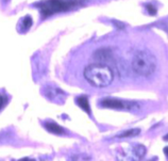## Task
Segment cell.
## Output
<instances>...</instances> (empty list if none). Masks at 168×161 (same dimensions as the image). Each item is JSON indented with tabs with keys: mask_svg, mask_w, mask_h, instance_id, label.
<instances>
[{
	"mask_svg": "<svg viewBox=\"0 0 168 161\" xmlns=\"http://www.w3.org/2000/svg\"><path fill=\"white\" fill-rule=\"evenodd\" d=\"M83 76L89 84L95 88H107L113 82L114 73L104 63L89 64L83 70Z\"/></svg>",
	"mask_w": 168,
	"mask_h": 161,
	"instance_id": "1",
	"label": "cell"
},
{
	"mask_svg": "<svg viewBox=\"0 0 168 161\" xmlns=\"http://www.w3.org/2000/svg\"><path fill=\"white\" fill-rule=\"evenodd\" d=\"M157 59L151 52L140 50L134 54L132 60V69L140 77H149L157 69Z\"/></svg>",
	"mask_w": 168,
	"mask_h": 161,
	"instance_id": "2",
	"label": "cell"
},
{
	"mask_svg": "<svg viewBox=\"0 0 168 161\" xmlns=\"http://www.w3.org/2000/svg\"><path fill=\"white\" fill-rule=\"evenodd\" d=\"M80 3V0H46L39 3V7L41 9V14L43 16L48 17L57 13L69 11Z\"/></svg>",
	"mask_w": 168,
	"mask_h": 161,
	"instance_id": "3",
	"label": "cell"
},
{
	"mask_svg": "<svg viewBox=\"0 0 168 161\" xmlns=\"http://www.w3.org/2000/svg\"><path fill=\"white\" fill-rule=\"evenodd\" d=\"M100 105L104 108H110V109H132L134 107H137L135 102H125V100L116 99V98H104L101 100Z\"/></svg>",
	"mask_w": 168,
	"mask_h": 161,
	"instance_id": "4",
	"label": "cell"
},
{
	"mask_svg": "<svg viewBox=\"0 0 168 161\" xmlns=\"http://www.w3.org/2000/svg\"><path fill=\"white\" fill-rule=\"evenodd\" d=\"M113 58V52L110 48H100L98 50H96L94 54V59H96L99 62H107L110 61Z\"/></svg>",
	"mask_w": 168,
	"mask_h": 161,
	"instance_id": "5",
	"label": "cell"
},
{
	"mask_svg": "<svg viewBox=\"0 0 168 161\" xmlns=\"http://www.w3.org/2000/svg\"><path fill=\"white\" fill-rule=\"evenodd\" d=\"M44 127L46 128L47 131L53 133V135H64L65 129L63 127H61L59 124H57L53 121H47L44 123Z\"/></svg>",
	"mask_w": 168,
	"mask_h": 161,
	"instance_id": "6",
	"label": "cell"
},
{
	"mask_svg": "<svg viewBox=\"0 0 168 161\" xmlns=\"http://www.w3.org/2000/svg\"><path fill=\"white\" fill-rule=\"evenodd\" d=\"M77 105L81 108L82 110H84L86 113L91 114V107H89V99H87L86 96H80L77 98Z\"/></svg>",
	"mask_w": 168,
	"mask_h": 161,
	"instance_id": "7",
	"label": "cell"
},
{
	"mask_svg": "<svg viewBox=\"0 0 168 161\" xmlns=\"http://www.w3.org/2000/svg\"><path fill=\"white\" fill-rule=\"evenodd\" d=\"M140 133V129L138 128H133V129H129L126 131L121 132L120 135H117V138H130V137H135L138 135Z\"/></svg>",
	"mask_w": 168,
	"mask_h": 161,
	"instance_id": "8",
	"label": "cell"
},
{
	"mask_svg": "<svg viewBox=\"0 0 168 161\" xmlns=\"http://www.w3.org/2000/svg\"><path fill=\"white\" fill-rule=\"evenodd\" d=\"M134 153L138 158H143L146 155V147H145L144 145H137V146H135L134 148Z\"/></svg>",
	"mask_w": 168,
	"mask_h": 161,
	"instance_id": "9",
	"label": "cell"
},
{
	"mask_svg": "<svg viewBox=\"0 0 168 161\" xmlns=\"http://www.w3.org/2000/svg\"><path fill=\"white\" fill-rule=\"evenodd\" d=\"M32 24H33V21L30 16H26L24 19H22V22H21V26H22V29L24 30H29L31 28Z\"/></svg>",
	"mask_w": 168,
	"mask_h": 161,
	"instance_id": "10",
	"label": "cell"
},
{
	"mask_svg": "<svg viewBox=\"0 0 168 161\" xmlns=\"http://www.w3.org/2000/svg\"><path fill=\"white\" fill-rule=\"evenodd\" d=\"M146 9H147V11L149 12V14L152 15V16L157 14V9H155V7L152 6L151 3H147L146 4Z\"/></svg>",
	"mask_w": 168,
	"mask_h": 161,
	"instance_id": "11",
	"label": "cell"
},
{
	"mask_svg": "<svg viewBox=\"0 0 168 161\" xmlns=\"http://www.w3.org/2000/svg\"><path fill=\"white\" fill-rule=\"evenodd\" d=\"M4 104H6V97L3 95H0V109L3 107Z\"/></svg>",
	"mask_w": 168,
	"mask_h": 161,
	"instance_id": "12",
	"label": "cell"
},
{
	"mask_svg": "<svg viewBox=\"0 0 168 161\" xmlns=\"http://www.w3.org/2000/svg\"><path fill=\"white\" fill-rule=\"evenodd\" d=\"M113 22H114L115 25H117V26H118L120 29H122V28H124V27H125V26H124V24H120V21H113Z\"/></svg>",
	"mask_w": 168,
	"mask_h": 161,
	"instance_id": "13",
	"label": "cell"
},
{
	"mask_svg": "<svg viewBox=\"0 0 168 161\" xmlns=\"http://www.w3.org/2000/svg\"><path fill=\"white\" fill-rule=\"evenodd\" d=\"M164 153H165V155H166L167 157H168V146L164 148Z\"/></svg>",
	"mask_w": 168,
	"mask_h": 161,
	"instance_id": "14",
	"label": "cell"
},
{
	"mask_svg": "<svg viewBox=\"0 0 168 161\" xmlns=\"http://www.w3.org/2000/svg\"><path fill=\"white\" fill-rule=\"evenodd\" d=\"M163 139H164L165 141H168V135H165V137L163 138Z\"/></svg>",
	"mask_w": 168,
	"mask_h": 161,
	"instance_id": "15",
	"label": "cell"
}]
</instances>
